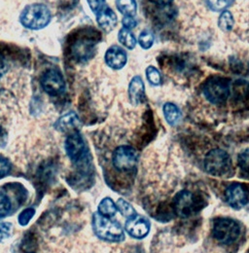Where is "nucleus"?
I'll return each instance as SVG.
<instances>
[{
  "label": "nucleus",
  "instance_id": "obj_1",
  "mask_svg": "<svg viewBox=\"0 0 249 253\" xmlns=\"http://www.w3.org/2000/svg\"><path fill=\"white\" fill-rule=\"evenodd\" d=\"M52 20V14L49 8L40 3H34L27 6L20 17L22 25L32 31H39L46 28Z\"/></svg>",
  "mask_w": 249,
  "mask_h": 253
},
{
  "label": "nucleus",
  "instance_id": "obj_2",
  "mask_svg": "<svg viewBox=\"0 0 249 253\" xmlns=\"http://www.w3.org/2000/svg\"><path fill=\"white\" fill-rule=\"evenodd\" d=\"M93 228L95 235L104 241L120 242L124 239V231L121 224L98 212L93 214Z\"/></svg>",
  "mask_w": 249,
  "mask_h": 253
},
{
  "label": "nucleus",
  "instance_id": "obj_3",
  "mask_svg": "<svg viewBox=\"0 0 249 253\" xmlns=\"http://www.w3.org/2000/svg\"><path fill=\"white\" fill-rule=\"evenodd\" d=\"M205 168L207 172L213 176H227L232 169L231 157L222 149L211 150L205 159Z\"/></svg>",
  "mask_w": 249,
  "mask_h": 253
},
{
  "label": "nucleus",
  "instance_id": "obj_4",
  "mask_svg": "<svg viewBox=\"0 0 249 253\" xmlns=\"http://www.w3.org/2000/svg\"><path fill=\"white\" fill-rule=\"evenodd\" d=\"M230 81L222 77H211L204 85L205 97L213 104L225 102L230 95Z\"/></svg>",
  "mask_w": 249,
  "mask_h": 253
},
{
  "label": "nucleus",
  "instance_id": "obj_5",
  "mask_svg": "<svg viewBox=\"0 0 249 253\" xmlns=\"http://www.w3.org/2000/svg\"><path fill=\"white\" fill-rule=\"evenodd\" d=\"M241 235V227L239 223L230 218H219L213 225V236L224 245L235 243Z\"/></svg>",
  "mask_w": 249,
  "mask_h": 253
},
{
  "label": "nucleus",
  "instance_id": "obj_6",
  "mask_svg": "<svg viewBox=\"0 0 249 253\" xmlns=\"http://www.w3.org/2000/svg\"><path fill=\"white\" fill-rule=\"evenodd\" d=\"M137 151L130 146H120L113 154V165L120 171L133 169L137 165Z\"/></svg>",
  "mask_w": 249,
  "mask_h": 253
},
{
  "label": "nucleus",
  "instance_id": "obj_7",
  "mask_svg": "<svg viewBox=\"0 0 249 253\" xmlns=\"http://www.w3.org/2000/svg\"><path fill=\"white\" fill-rule=\"evenodd\" d=\"M43 90L51 95H59L64 92L65 82L62 73L57 69L46 71L40 80Z\"/></svg>",
  "mask_w": 249,
  "mask_h": 253
},
{
  "label": "nucleus",
  "instance_id": "obj_8",
  "mask_svg": "<svg viewBox=\"0 0 249 253\" xmlns=\"http://www.w3.org/2000/svg\"><path fill=\"white\" fill-rule=\"evenodd\" d=\"M174 211L179 217L186 218L192 215L196 209V198L190 191H180L173 201Z\"/></svg>",
  "mask_w": 249,
  "mask_h": 253
},
{
  "label": "nucleus",
  "instance_id": "obj_9",
  "mask_svg": "<svg viewBox=\"0 0 249 253\" xmlns=\"http://www.w3.org/2000/svg\"><path fill=\"white\" fill-rule=\"evenodd\" d=\"M65 150L72 162H79L86 156V143L79 132H73L67 137Z\"/></svg>",
  "mask_w": 249,
  "mask_h": 253
},
{
  "label": "nucleus",
  "instance_id": "obj_10",
  "mask_svg": "<svg viewBox=\"0 0 249 253\" xmlns=\"http://www.w3.org/2000/svg\"><path fill=\"white\" fill-rule=\"evenodd\" d=\"M124 227L125 231L130 237L135 239H143L149 234L151 225L147 218L136 213L135 215L127 218Z\"/></svg>",
  "mask_w": 249,
  "mask_h": 253
},
{
  "label": "nucleus",
  "instance_id": "obj_11",
  "mask_svg": "<svg viewBox=\"0 0 249 253\" xmlns=\"http://www.w3.org/2000/svg\"><path fill=\"white\" fill-rule=\"evenodd\" d=\"M225 198L228 205L235 210L243 209L249 202L248 192L240 183L229 185L225 191Z\"/></svg>",
  "mask_w": 249,
  "mask_h": 253
},
{
  "label": "nucleus",
  "instance_id": "obj_12",
  "mask_svg": "<svg viewBox=\"0 0 249 253\" xmlns=\"http://www.w3.org/2000/svg\"><path fill=\"white\" fill-rule=\"evenodd\" d=\"M127 61L126 53L124 49L119 46L110 47L105 54V62L112 69L123 68Z\"/></svg>",
  "mask_w": 249,
  "mask_h": 253
},
{
  "label": "nucleus",
  "instance_id": "obj_13",
  "mask_svg": "<svg viewBox=\"0 0 249 253\" xmlns=\"http://www.w3.org/2000/svg\"><path fill=\"white\" fill-rule=\"evenodd\" d=\"M96 21L104 32H111L117 25V17L114 11L105 5L96 13Z\"/></svg>",
  "mask_w": 249,
  "mask_h": 253
},
{
  "label": "nucleus",
  "instance_id": "obj_14",
  "mask_svg": "<svg viewBox=\"0 0 249 253\" xmlns=\"http://www.w3.org/2000/svg\"><path fill=\"white\" fill-rule=\"evenodd\" d=\"M144 93L145 87L141 77H133L128 85V97L131 104L138 105L144 98Z\"/></svg>",
  "mask_w": 249,
  "mask_h": 253
},
{
  "label": "nucleus",
  "instance_id": "obj_15",
  "mask_svg": "<svg viewBox=\"0 0 249 253\" xmlns=\"http://www.w3.org/2000/svg\"><path fill=\"white\" fill-rule=\"evenodd\" d=\"M80 121L75 112H68L56 122L55 127L60 131H68L79 126Z\"/></svg>",
  "mask_w": 249,
  "mask_h": 253
},
{
  "label": "nucleus",
  "instance_id": "obj_16",
  "mask_svg": "<svg viewBox=\"0 0 249 253\" xmlns=\"http://www.w3.org/2000/svg\"><path fill=\"white\" fill-rule=\"evenodd\" d=\"M164 115L166 118V121L170 125V126H176L180 123L182 115L179 110V108L171 103L167 102L164 105Z\"/></svg>",
  "mask_w": 249,
  "mask_h": 253
},
{
  "label": "nucleus",
  "instance_id": "obj_17",
  "mask_svg": "<svg viewBox=\"0 0 249 253\" xmlns=\"http://www.w3.org/2000/svg\"><path fill=\"white\" fill-rule=\"evenodd\" d=\"M116 6L124 17H133L136 14L137 4L135 0H116Z\"/></svg>",
  "mask_w": 249,
  "mask_h": 253
},
{
  "label": "nucleus",
  "instance_id": "obj_18",
  "mask_svg": "<svg viewBox=\"0 0 249 253\" xmlns=\"http://www.w3.org/2000/svg\"><path fill=\"white\" fill-rule=\"evenodd\" d=\"M118 209L115 203L110 198L103 199L98 206V213L106 217H112L116 214Z\"/></svg>",
  "mask_w": 249,
  "mask_h": 253
},
{
  "label": "nucleus",
  "instance_id": "obj_19",
  "mask_svg": "<svg viewBox=\"0 0 249 253\" xmlns=\"http://www.w3.org/2000/svg\"><path fill=\"white\" fill-rule=\"evenodd\" d=\"M118 38L119 42L128 50H132L136 46V39L129 30L123 28L118 33Z\"/></svg>",
  "mask_w": 249,
  "mask_h": 253
},
{
  "label": "nucleus",
  "instance_id": "obj_20",
  "mask_svg": "<svg viewBox=\"0 0 249 253\" xmlns=\"http://www.w3.org/2000/svg\"><path fill=\"white\" fill-rule=\"evenodd\" d=\"M234 25H235V20H234V17L232 15V13L229 12V11L222 12V14H221V16L219 17V20H218L219 29L223 32H230V31L233 30Z\"/></svg>",
  "mask_w": 249,
  "mask_h": 253
},
{
  "label": "nucleus",
  "instance_id": "obj_21",
  "mask_svg": "<svg viewBox=\"0 0 249 253\" xmlns=\"http://www.w3.org/2000/svg\"><path fill=\"white\" fill-rule=\"evenodd\" d=\"M92 51H93V45L83 41L74 46L73 54L77 57V59L86 60L90 57V55L92 54Z\"/></svg>",
  "mask_w": 249,
  "mask_h": 253
},
{
  "label": "nucleus",
  "instance_id": "obj_22",
  "mask_svg": "<svg viewBox=\"0 0 249 253\" xmlns=\"http://www.w3.org/2000/svg\"><path fill=\"white\" fill-rule=\"evenodd\" d=\"M116 206H117V209L120 211V212L123 214V216L124 217L129 218L136 214L135 210L131 207L130 204H128L126 201H124V199H120L117 202Z\"/></svg>",
  "mask_w": 249,
  "mask_h": 253
},
{
  "label": "nucleus",
  "instance_id": "obj_23",
  "mask_svg": "<svg viewBox=\"0 0 249 253\" xmlns=\"http://www.w3.org/2000/svg\"><path fill=\"white\" fill-rule=\"evenodd\" d=\"M146 77L150 84L154 86H159L162 83V75L159 70L154 66H148L146 69Z\"/></svg>",
  "mask_w": 249,
  "mask_h": 253
},
{
  "label": "nucleus",
  "instance_id": "obj_24",
  "mask_svg": "<svg viewBox=\"0 0 249 253\" xmlns=\"http://www.w3.org/2000/svg\"><path fill=\"white\" fill-rule=\"evenodd\" d=\"M138 42L140 44V46L143 49H149L152 47L153 43H154V35L151 32L148 31H144L141 32L138 38Z\"/></svg>",
  "mask_w": 249,
  "mask_h": 253
},
{
  "label": "nucleus",
  "instance_id": "obj_25",
  "mask_svg": "<svg viewBox=\"0 0 249 253\" xmlns=\"http://www.w3.org/2000/svg\"><path fill=\"white\" fill-rule=\"evenodd\" d=\"M233 2L234 0H208V5L211 10L219 12L228 8Z\"/></svg>",
  "mask_w": 249,
  "mask_h": 253
},
{
  "label": "nucleus",
  "instance_id": "obj_26",
  "mask_svg": "<svg viewBox=\"0 0 249 253\" xmlns=\"http://www.w3.org/2000/svg\"><path fill=\"white\" fill-rule=\"evenodd\" d=\"M11 210V202L9 198L2 192H0V217H3L9 213Z\"/></svg>",
  "mask_w": 249,
  "mask_h": 253
},
{
  "label": "nucleus",
  "instance_id": "obj_27",
  "mask_svg": "<svg viewBox=\"0 0 249 253\" xmlns=\"http://www.w3.org/2000/svg\"><path fill=\"white\" fill-rule=\"evenodd\" d=\"M12 225L10 223L1 222L0 223V243L6 241L11 237Z\"/></svg>",
  "mask_w": 249,
  "mask_h": 253
},
{
  "label": "nucleus",
  "instance_id": "obj_28",
  "mask_svg": "<svg viewBox=\"0 0 249 253\" xmlns=\"http://www.w3.org/2000/svg\"><path fill=\"white\" fill-rule=\"evenodd\" d=\"M35 213V211L34 209H27L25 210L19 216V223L22 225V226H26L29 224V222L31 221V218L33 217Z\"/></svg>",
  "mask_w": 249,
  "mask_h": 253
},
{
  "label": "nucleus",
  "instance_id": "obj_29",
  "mask_svg": "<svg viewBox=\"0 0 249 253\" xmlns=\"http://www.w3.org/2000/svg\"><path fill=\"white\" fill-rule=\"evenodd\" d=\"M239 165L243 170L249 172V149L243 151L239 155Z\"/></svg>",
  "mask_w": 249,
  "mask_h": 253
},
{
  "label": "nucleus",
  "instance_id": "obj_30",
  "mask_svg": "<svg viewBox=\"0 0 249 253\" xmlns=\"http://www.w3.org/2000/svg\"><path fill=\"white\" fill-rule=\"evenodd\" d=\"M11 171V164L7 159L0 156V178L6 176Z\"/></svg>",
  "mask_w": 249,
  "mask_h": 253
},
{
  "label": "nucleus",
  "instance_id": "obj_31",
  "mask_svg": "<svg viewBox=\"0 0 249 253\" xmlns=\"http://www.w3.org/2000/svg\"><path fill=\"white\" fill-rule=\"evenodd\" d=\"M90 8L94 13H97L103 6L105 0H87Z\"/></svg>",
  "mask_w": 249,
  "mask_h": 253
},
{
  "label": "nucleus",
  "instance_id": "obj_32",
  "mask_svg": "<svg viewBox=\"0 0 249 253\" xmlns=\"http://www.w3.org/2000/svg\"><path fill=\"white\" fill-rule=\"evenodd\" d=\"M122 24H123L124 29H126V30H131L136 27V22L133 19V17H124Z\"/></svg>",
  "mask_w": 249,
  "mask_h": 253
},
{
  "label": "nucleus",
  "instance_id": "obj_33",
  "mask_svg": "<svg viewBox=\"0 0 249 253\" xmlns=\"http://www.w3.org/2000/svg\"><path fill=\"white\" fill-rule=\"evenodd\" d=\"M7 70H8V64L2 57H0V78L7 72Z\"/></svg>",
  "mask_w": 249,
  "mask_h": 253
},
{
  "label": "nucleus",
  "instance_id": "obj_34",
  "mask_svg": "<svg viewBox=\"0 0 249 253\" xmlns=\"http://www.w3.org/2000/svg\"><path fill=\"white\" fill-rule=\"evenodd\" d=\"M152 2H154L155 4L158 5H161V6H166V5H168L170 4L173 0H151Z\"/></svg>",
  "mask_w": 249,
  "mask_h": 253
}]
</instances>
